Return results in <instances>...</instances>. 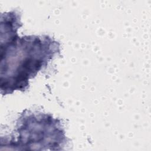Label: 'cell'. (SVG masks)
Returning <instances> with one entry per match:
<instances>
[{"mask_svg":"<svg viewBox=\"0 0 151 151\" xmlns=\"http://www.w3.org/2000/svg\"><path fill=\"white\" fill-rule=\"evenodd\" d=\"M0 52L1 94L6 95L26 91L29 80L60 53V44L47 35L18 36Z\"/></svg>","mask_w":151,"mask_h":151,"instance_id":"cell-1","label":"cell"},{"mask_svg":"<svg viewBox=\"0 0 151 151\" xmlns=\"http://www.w3.org/2000/svg\"><path fill=\"white\" fill-rule=\"evenodd\" d=\"M17 140H5L1 146L17 147L24 150H58L67 142L65 133L60 119L51 114L34 113L25 110L18 117Z\"/></svg>","mask_w":151,"mask_h":151,"instance_id":"cell-2","label":"cell"},{"mask_svg":"<svg viewBox=\"0 0 151 151\" xmlns=\"http://www.w3.org/2000/svg\"><path fill=\"white\" fill-rule=\"evenodd\" d=\"M22 25L21 14L18 11L12 10L1 14L0 47L5 46L19 35L18 29Z\"/></svg>","mask_w":151,"mask_h":151,"instance_id":"cell-3","label":"cell"}]
</instances>
